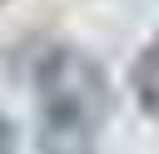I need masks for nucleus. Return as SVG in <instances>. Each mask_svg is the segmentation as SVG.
Instances as JSON below:
<instances>
[{
	"label": "nucleus",
	"mask_w": 159,
	"mask_h": 154,
	"mask_svg": "<svg viewBox=\"0 0 159 154\" xmlns=\"http://www.w3.org/2000/svg\"><path fill=\"white\" fill-rule=\"evenodd\" d=\"M114 109L109 70L75 50L55 45L35 70V119H40V154H84Z\"/></svg>",
	"instance_id": "obj_1"
},
{
	"label": "nucleus",
	"mask_w": 159,
	"mask_h": 154,
	"mask_svg": "<svg viewBox=\"0 0 159 154\" xmlns=\"http://www.w3.org/2000/svg\"><path fill=\"white\" fill-rule=\"evenodd\" d=\"M129 89H134V104H139L149 119H159V40H149V45L134 55V65H129Z\"/></svg>",
	"instance_id": "obj_2"
},
{
	"label": "nucleus",
	"mask_w": 159,
	"mask_h": 154,
	"mask_svg": "<svg viewBox=\"0 0 159 154\" xmlns=\"http://www.w3.org/2000/svg\"><path fill=\"white\" fill-rule=\"evenodd\" d=\"M0 154H15V129H10L5 114H0Z\"/></svg>",
	"instance_id": "obj_3"
},
{
	"label": "nucleus",
	"mask_w": 159,
	"mask_h": 154,
	"mask_svg": "<svg viewBox=\"0 0 159 154\" xmlns=\"http://www.w3.org/2000/svg\"><path fill=\"white\" fill-rule=\"evenodd\" d=\"M0 5H5V0H0Z\"/></svg>",
	"instance_id": "obj_4"
}]
</instances>
